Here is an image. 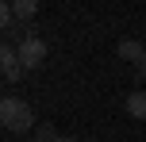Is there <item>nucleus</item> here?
Returning <instances> with one entry per match:
<instances>
[{
	"instance_id": "f257e3e1",
	"label": "nucleus",
	"mask_w": 146,
	"mask_h": 142,
	"mask_svg": "<svg viewBox=\"0 0 146 142\" xmlns=\"http://www.w3.org/2000/svg\"><path fill=\"white\" fill-rule=\"evenodd\" d=\"M0 123H4V131H12V135H27V131L35 127V108H31L27 100H19V96H4L0 100Z\"/></svg>"
},
{
	"instance_id": "f03ea898",
	"label": "nucleus",
	"mask_w": 146,
	"mask_h": 142,
	"mask_svg": "<svg viewBox=\"0 0 146 142\" xmlns=\"http://www.w3.org/2000/svg\"><path fill=\"white\" fill-rule=\"evenodd\" d=\"M19 58H23V69H38L46 61V42H42V35H35V31H27V35L19 38Z\"/></svg>"
},
{
	"instance_id": "7ed1b4c3",
	"label": "nucleus",
	"mask_w": 146,
	"mask_h": 142,
	"mask_svg": "<svg viewBox=\"0 0 146 142\" xmlns=\"http://www.w3.org/2000/svg\"><path fill=\"white\" fill-rule=\"evenodd\" d=\"M0 69H4V81L8 85H15L23 77V58H19V46H15V42L0 46Z\"/></svg>"
},
{
	"instance_id": "20e7f679",
	"label": "nucleus",
	"mask_w": 146,
	"mask_h": 142,
	"mask_svg": "<svg viewBox=\"0 0 146 142\" xmlns=\"http://www.w3.org/2000/svg\"><path fill=\"white\" fill-rule=\"evenodd\" d=\"M115 54H119L123 61H131V65H139V58L146 54V42H139V38H119Z\"/></svg>"
},
{
	"instance_id": "39448f33",
	"label": "nucleus",
	"mask_w": 146,
	"mask_h": 142,
	"mask_svg": "<svg viewBox=\"0 0 146 142\" xmlns=\"http://www.w3.org/2000/svg\"><path fill=\"white\" fill-rule=\"evenodd\" d=\"M8 4H12V12H15L19 23H31L38 15V0H8Z\"/></svg>"
},
{
	"instance_id": "423d86ee",
	"label": "nucleus",
	"mask_w": 146,
	"mask_h": 142,
	"mask_svg": "<svg viewBox=\"0 0 146 142\" xmlns=\"http://www.w3.org/2000/svg\"><path fill=\"white\" fill-rule=\"evenodd\" d=\"M127 115L131 119H146V92H131L127 96Z\"/></svg>"
},
{
	"instance_id": "0eeeda50",
	"label": "nucleus",
	"mask_w": 146,
	"mask_h": 142,
	"mask_svg": "<svg viewBox=\"0 0 146 142\" xmlns=\"http://www.w3.org/2000/svg\"><path fill=\"white\" fill-rule=\"evenodd\" d=\"M0 27H4V31H12V27H15V12H12V4L0 8Z\"/></svg>"
},
{
	"instance_id": "6e6552de",
	"label": "nucleus",
	"mask_w": 146,
	"mask_h": 142,
	"mask_svg": "<svg viewBox=\"0 0 146 142\" xmlns=\"http://www.w3.org/2000/svg\"><path fill=\"white\" fill-rule=\"evenodd\" d=\"M58 138H62L58 131H54L50 123H42V127H38V138H35V142H58Z\"/></svg>"
},
{
	"instance_id": "1a4fd4ad",
	"label": "nucleus",
	"mask_w": 146,
	"mask_h": 142,
	"mask_svg": "<svg viewBox=\"0 0 146 142\" xmlns=\"http://www.w3.org/2000/svg\"><path fill=\"white\" fill-rule=\"evenodd\" d=\"M135 73H139L142 81H146V54H142V58H139V65H135Z\"/></svg>"
},
{
	"instance_id": "9d476101",
	"label": "nucleus",
	"mask_w": 146,
	"mask_h": 142,
	"mask_svg": "<svg viewBox=\"0 0 146 142\" xmlns=\"http://www.w3.org/2000/svg\"><path fill=\"white\" fill-rule=\"evenodd\" d=\"M58 142H77V138H69V135H62V138H58Z\"/></svg>"
}]
</instances>
